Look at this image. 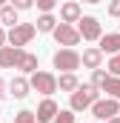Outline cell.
<instances>
[{"label": "cell", "mask_w": 120, "mask_h": 123, "mask_svg": "<svg viewBox=\"0 0 120 123\" xmlns=\"http://www.w3.org/2000/svg\"><path fill=\"white\" fill-rule=\"evenodd\" d=\"M14 123H37V115L29 112V109H23V112H17V115H14Z\"/></svg>", "instance_id": "obj_21"}, {"label": "cell", "mask_w": 120, "mask_h": 123, "mask_svg": "<svg viewBox=\"0 0 120 123\" xmlns=\"http://www.w3.org/2000/svg\"><path fill=\"white\" fill-rule=\"evenodd\" d=\"M17 69H20V74H34V72H37V55L23 52V57H20V63H17Z\"/></svg>", "instance_id": "obj_16"}, {"label": "cell", "mask_w": 120, "mask_h": 123, "mask_svg": "<svg viewBox=\"0 0 120 123\" xmlns=\"http://www.w3.org/2000/svg\"><path fill=\"white\" fill-rule=\"evenodd\" d=\"M37 34V26L34 23H17V26H12L9 29V46H29L31 37Z\"/></svg>", "instance_id": "obj_5"}, {"label": "cell", "mask_w": 120, "mask_h": 123, "mask_svg": "<svg viewBox=\"0 0 120 123\" xmlns=\"http://www.w3.org/2000/svg\"><path fill=\"white\" fill-rule=\"evenodd\" d=\"M80 57H83V66H86V69H100L106 55L100 52V46H89V49H83Z\"/></svg>", "instance_id": "obj_11"}, {"label": "cell", "mask_w": 120, "mask_h": 123, "mask_svg": "<svg viewBox=\"0 0 120 123\" xmlns=\"http://www.w3.org/2000/svg\"><path fill=\"white\" fill-rule=\"evenodd\" d=\"M6 89H9V83H6V80L0 77V97H6V94H9V92H6Z\"/></svg>", "instance_id": "obj_27"}, {"label": "cell", "mask_w": 120, "mask_h": 123, "mask_svg": "<svg viewBox=\"0 0 120 123\" xmlns=\"http://www.w3.org/2000/svg\"><path fill=\"white\" fill-rule=\"evenodd\" d=\"M52 63H54V69H60V74H63V72H77V69L83 66V57H80L77 49H66V46H63V49L54 52Z\"/></svg>", "instance_id": "obj_2"}, {"label": "cell", "mask_w": 120, "mask_h": 123, "mask_svg": "<svg viewBox=\"0 0 120 123\" xmlns=\"http://www.w3.org/2000/svg\"><path fill=\"white\" fill-rule=\"evenodd\" d=\"M91 115L97 117V120H112V117H117L120 115V100L117 97H100L94 106H91Z\"/></svg>", "instance_id": "obj_6"}, {"label": "cell", "mask_w": 120, "mask_h": 123, "mask_svg": "<svg viewBox=\"0 0 120 123\" xmlns=\"http://www.w3.org/2000/svg\"><path fill=\"white\" fill-rule=\"evenodd\" d=\"M20 57H23L20 46H3L0 49V69H17Z\"/></svg>", "instance_id": "obj_10"}, {"label": "cell", "mask_w": 120, "mask_h": 123, "mask_svg": "<svg viewBox=\"0 0 120 123\" xmlns=\"http://www.w3.org/2000/svg\"><path fill=\"white\" fill-rule=\"evenodd\" d=\"M57 3H60V0H34V6L40 9V14H43V12H52Z\"/></svg>", "instance_id": "obj_23"}, {"label": "cell", "mask_w": 120, "mask_h": 123, "mask_svg": "<svg viewBox=\"0 0 120 123\" xmlns=\"http://www.w3.org/2000/svg\"><path fill=\"white\" fill-rule=\"evenodd\" d=\"M12 123H14V120H12Z\"/></svg>", "instance_id": "obj_31"}, {"label": "cell", "mask_w": 120, "mask_h": 123, "mask_svg": "<svg viewBox=\"0 0 120 123\" xmlns=\"http://www.w3.org/2000/svg\"><path fill=\"white\" fill-rule=\"evenodd\" d=\"M29 89H31V83L23 77V74H17V77H12V80H9V94H12V97H17V100H23V97L29 94Z\"/></svg>", "instance_id": "obj_12"}, {"label": "cell", "mask_w": 120, "mask_h": 123, "mask_svg": "<svg viewBox=\"0 0 120 123\" xmlns=\"http://www.w3.org/2000/svg\"><path fill=\"white\" fill-rule=\"evenodd\" d=\"M9 3H12L17 12H26V9H31V6H34V0H9Z\"/></svg>", "instance_id": "obj_24"}, {"label": "cell", "mask_w": 120, "mask_h": 123, "mask_svg": "<svg viewBox=\"0 0 120 123\" xmlns=\"http://www.w3.org/2000/svg\"><path fill=\"white\" fill-rule=\"evenodd\" d=\"M106 80H109V72H106V69H91V86H97V89L103 92Z\"/></svg>", "instance_id": "obj_19"}, {"label": "cell", "mask_w": 120, "mask_h": 123, "mask_svg": "<svg viewBox=\"0 0 120 123\" xmlns=\"http://www.w3.org/2000/svg\"><path fill=\"white\" fill-rule=\"evenodd\" d=\"M29 83H31V89L40 92L43 97H52V94L57 92V77H54L52 72H34L29 77Z\"/></svg>", "instance_id": "obj_3"}, {"label": "cell", "mask_w": 120, "mask_h": 123, "mask_svg": "<svg viewBox=\"0 0 120 123\" xmlns=\"http://www.w3.org/2000/svg\"><path fill=\"white\" fill-rule=\"evenodd\" d=\"M52 123H77V112H72V109H60L57 117Z\"/></svg>", "instance_id": "obj_20"}, {"label": "cell", "mask_w": 120, "mask_h": 123, "mask_svg": "<svg viewBox=\"0 0 120 123\" xmlns=\"http://www.w3.org/2000/svg\"><path fill=\"white\" fill-rule=\"evenodd\" d=\"M83 3H91V6H94V3H100V0H83Z\"/></svg>", "instance_id": "obj_29"}, {"label": "cell", "mask_w": 120, "mask_h": 123, "mask_svg": "<svg viewBox=\"0 0 120 123\" xmlns=\"http://www.w3.org/2000/svg\"><path fill=\"white\" fill-rule=\"evenodd\" d=\"M0 23H6L9 29L20 23V20H17V9H14L12 3H6V6H0Z\"/></svg>", "instance_id": "obj_17"}, {"label": "cell", "mask_w": 120, "mask_h": 123, "mask_svg": "<svg viewBox=\"0 0 120 123\" xmlns=\"http://www.w3.org/2000/svg\"><path fill=\"white\" fill-rule=\"evenodd\" d=\"M97 43H100V52H103V55H117V52H120V31L103 34Z\"/></svg>", "instance_id": "obj_13"}, {"label": "cell", "mask_w": 120, "mask_h": 123, "mask_svg": "<svg viewBox=\"0 0 120 123\" xmlns=\"http://www.w3.org/2000/svg\"><path fill=\"white\" fill-rule=\"evenodd\" d=\"M77 86H80V80H77V74H74V72H63V74H60L57 77V89L60 92H77Z\"/></svg>", "instance_id": "obj_14"}, {"label": "cell", "mask_w": 120, "mask_h": 123, "mask_svg": "<svg viewBox=\"0 0 120 123\" xmlns=\"http://www.w3.org/2000/svg\"><path fill=\"white\" fill-rule=\"evenodd\" d=\"M106 123H120V115H117V117H112V120H106Z\"/></svg>", "instance_id": "obj_28"}, {"label": "cell", "mask_w": 120, "mask_h": 123, "mask_svg": "<svg viewBox=\"0 0 120 123\" xmlns=\"http://www.w3.org/2000/svg\"><path fill=\"white\" fill-rule=\"evenodd\" d=\"M57 112H60V106L52 100V97H43L40 100V106H37V123H52L54 117H57Z\"/></svg>", "instance_id": "obj_9"}, {"label": "cell", "mask_w": 120, "mask_h": 123, "mask_svg": "<svg viewBox=\"0 0 120 123\" xmlns=\"http://www.w3.org/2000/svg\"><path fill=\"white\" fill-rule=\"evenodd\" d=\"M97 100H100V89L91 86V83H80L77 92L69 94V109H72V112H86V109H91Z\"/></svg>", "instance_id": "obj_1"}, {"label": "cell", "mask_w": 120, "mask_h": 123, "mask_svg": "<svg viewBox=\"0 0 120 123\" xmlns=\"http://www.w3.org/2000/svg\"><path fill=\"white\" fill-rule=\"evenodd\" d=\"M6 43H9V31H6V29H3V26H0V49H3Z\"/></svg>", "instance_id": "obj_26"}, {"label": "cell", "mask_w": 120, "mask_h": 123, "mask_svg": "<svg viewBox=\"0 0 120 123\" xmlns=\"http://www.w3.org/2000/svg\"><path fill=\"white\" fill-rule=\"evenodd\" d=\"M6 3H9V0H0V6H6Z\"/></svg>", "instance_id": "obj_30"}, {"label": "cell", "mask_w": 120, "mask_h": 123, "mask_svg": "<svg viewBox=\"0 0 120 123\" xmlns=\"http://www.w3.org/2000/svg\"><path fill=\"white\" fill-rule=\"evenodd\" d=\"M77 31H80L83 40H100V37H103V26H100V20L91 17V14H83V17L77 20Z\"/></svg>", "instance_id": "obj_7"}, {"label": "cell", "mask_w": 120, "mask_h": 123, "mask_svg": "<svg viewBox=\"0 0 120 123\" xmlns=\"http://www.w3.org/2000/svg\"><path fill=\"white\" fill-rule=\"evenodd\" d=\"M103 92L109 94V97H117V100H120V77H114V74H109V80H106Z\"/></svg>", "instance_id": "obj_18"}, {"label": "cell", "mask_w": 120, "mask_h": 123, "mask_svg": "<svg viewBox=\"0 0 120 123\" xmlns=\"http://www.w3.org/2000/svg\"><path fill=\"white\" fill-rule=\"evenodd\" d=\"M54 34V40H57V46H66V49H74L83 37H80V31L74 23H57V29L52 31Z\"/></svg>", "instance_id": "obj_4"}, {"label": "cell", "mask_w": 120, "mask_h": 123, "mask_svg": "<svg viewBox=\"0 0 120 123\" xmlns=\"http://www.w3.org/2000/svg\"><path fill=\"white\" fill-rule=\"evenodd\" d=\"M106 69H109V74H114V77H120V52L109 57V66H106Z\"/></svg>", "instance_id": "obj_22"}, {"label": "cell", "mask_w": 120, "mask_h": 123, "mask_svg": "<svg viewBox=\"0 0 120 123\" xmlns=\"http://www.w3.org/2000/svg\"><path fill=\"white\" fill-rule=\"evenodd\" d=\"M80 17H83L80 0H66V3H60V23H77Z\"/></svg>", "instance_id": "obj_8"}, {"label": "cell", "mask_w": 120, "mask_h": 123, "mask_svg": "<svg viewBox=\"0 0 120 123\" xmlns=\"http://www.w3.org/2000/svg\"><path fill=\"white\" fill-rule=\"evenodd\" d=\"M106 12H109L112 17H120V0H109V6H106Z\"/></svg>", "instance_id": "obj_25"}, {"label": "cell", "mask_w": 120, "mask_h": 123, "mask_svg": "<svg viewBox=\"0 0 120 123\" xmlns=\"http://www.w3.org/2000/svg\"><path fill=\"white\" fill-rule=\"evenodd\" d=\"M34 26H37V31L49 34V31H54V29H57V17H54L52 12H43V14L37 17V23H34Z\"/></svg>", "instance_id": "obj_15"}]
</instances>
